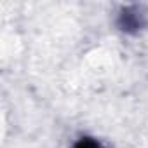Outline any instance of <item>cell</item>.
<instances>
[{"mask_svg":"<svg viewBox=\"0 0 148 148\" xmlns=\"http://www.w3.org/2000/svg\"><path fill=\"white\" fill-rule=\"evenodd\" d=\"M115 25L125 35H138L146 26V14L139 5H125L119 11Z\"/></svg>","mask_w":148,"mask_h":148,"instance_id":"obj_1","label":"cell"},{"mask_svg":"<svg viewBox=\"0 0 148 148\" xmlns=\"http://www.w3.org/2000/svg\"><path fill=\"white\" fill-rule=\"evenodd\" d=\"M73 148H106L99 139L92 138V136H80L75 145H73Z\"/></svg>","mask_w":148,"mask_h":148,"instance_id":"obj_2","label":"cell"}]
</instances>
